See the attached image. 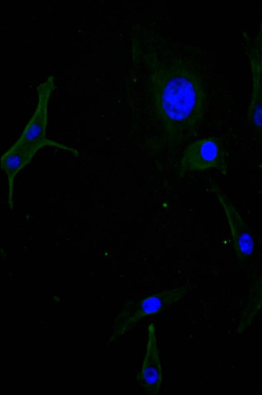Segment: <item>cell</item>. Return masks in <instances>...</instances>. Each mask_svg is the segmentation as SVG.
Masks as SVG:
<instances>
[{
	"instance_id": "6da1fadb",
	"label": "cell",
	"mask_w": 262,
	"mask_h": 395,
	"mask_svg": "<svg viewBox=\"0 0 262 395\" xmlns=\"http://www.w3.org/2000/svg\"><path fill=\"white\" fill-rule=\"evenodd\" d=\"M210 169H217L223 175L228 172L226 151L219 137L203 138L189 144L181 157L179 174L182 176L187 172Z\"/></svg>"
},
{
	"instance_id": "7a4b0ae2",
	"label": "cell",
	"mask_w": 262,
	"mask_h": 395,
	"mask_svg": "<svg viewBox=\"0 0 262 395\" xmlns=\"http://www.w3.org/2000/svg\"><path fill=\"white\" fill-rule=\"evenodd\" d=\"M185 286L161 291L138 301H128L122 308L119 315L117 323V335H121L131 330L142 318L158 314L185 295Z\"/></svg>"
},
{
	"instance_id": "3957f363",
	"label": "cell",
	"mask_w": 262,
	"mask_h": 395,
	"mask_svg": "<svg viewBox=\"0 0 262 395\" xmlns=\"http://www.w3.org/2000/svg\"><path fill=\"white\" fill-rule=\"evenodd\" d=\"M224 209L231 233L233 249L239 263L253 254L255 248L254 235L250 227L245 222L236 208L221 189L216 185L212 186Z\"/></svg>"
},
{
	"instance_id": "277c9868",
	"label": "cell",
	"mask_w": 262,
	"mask_h": 395,
	"mask_svg": "<svg viewBox=\"0 0 262 395\" xmlns=\"http://www.w3.org/2000/svg\"><path fill=\"white\" fill-rule=\"evenodd\" d=\"M162 379L155 326L151 323L147 326L145 354L140 371L136 376V380L147 393L157 394L160 389Z\"/></svg>"
},
{
	"instance_id": "5b68a950",
	"label": "cell",
	"mask_w": 262,
	"mask_h": 395,
	"mask_svg": "<svg viewBox=\"0 0 262 395\" xmlns=\"http://www.w3.org/2000/svg\"><path fill=\"white\" fill-rule=\"evenodd\" d=\"M252 75V92L247 117L262 147V64L249 61Z\"/></svg>"
},
{
	"instance_id": "8992f818",
	"label": "cell",
	"mask_w": 262,
	"mask_h": 395,
	"mask_svg": "<svg viewBox=\"0 0 262 395\" xmlns=\"http://www.w3.org/2000/svg\"><path fill=\"white\" fill-rule=\"evenodd\" d=\"M40 147L13 145L1 156V167L6 173L10 191L12 190L17 173L29 164Z\"/></svg>"
},
{
	"instance_id": "52a82bcc",
	"label": "cell",
	"mask_w": 262,
	"mask_h": 395,
	"mask_svg": "<svg viewBox=\"0 0 262 395\" xmlns=\"http://www.w3.org/2000/svg\"><path fill=\"white\" fill-rule=\"evenodd\" d=\"M246 38L245 52L249 60L262 64V21L257 34L251 39L244 35Z\"/></svg>"
},
{
	"instance_id": "ba28073f",
	"label": "cell",
	"mask_w": 262,
	"mask_h": 395,
	"mask_svg": "<svg viewBox=\"0 0 262 395\" xmlns=\"http://www.w3.org/2000/svg\"><path fill=\"white\" fill-rule=\"evenodd\" d=\"M252 298L254 302L262 303V272L254 281L253 284Z\"/></svg>"
}]
</instances>
